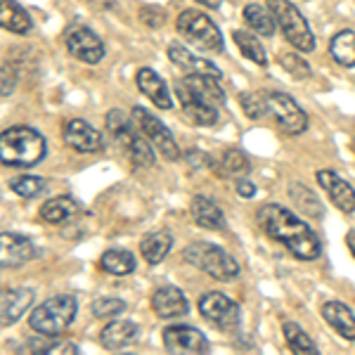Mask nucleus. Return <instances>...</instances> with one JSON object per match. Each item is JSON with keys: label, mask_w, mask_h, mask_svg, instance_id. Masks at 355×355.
<instances>
[{"label": "nucleus", "mask_w": 355, "mask_h": 355, "mask_svg": "<svg viewBox=\"0 0 355 355\" xmlns=\"http://www.w3.org/2000/svg\"><path fill=\"white\" fill-rule=\"evenodd\" d=\"M282 67L287 69V73H291L294 78H308L311 76V67H308L306 60H301L299 53H284L279 57Z\"/></svg>", "instance_id": "38"}, {"label": "nucleus", "mask_w": 355, "mask_h": 355, "mask_svg": "<svg viewBox=\"0 0 355 355\" xmlns=\"http://www.w3.org/2000/svg\"><path fill=\"white\" fill-rule=\"evenodd\" d=\"M268 110L272 112L275 121L287 135H301L308 128V114L301 110L299 102L287 93L268 95Z\"/></svg>", "instance_id": "10"}, {"label": "nucleus", "mask_w": 355, "mask_h": 355, "mask_svg": "<svg viewBox=\"0 0 355 355\" xmlns=\"http://www.w3.org/2000/svg\"><path fill=\"white\" fill-rule=\"evenodd\" d=\"M175 26L185 41L194 43L206 53H223L225 50V41H223L218 26L214 24V19L209 15L199 12V10H182Z\"/></svg>", "instance_id": "7"}, {"label": "nucleus", "mask_w": 355, "mask_h": 355, "mask_svg": "<svg viewBox=\"0 0 355 355\" xmlns=\"http://www.w3.org/2000/svg\"><path fill=\"white\" fill-rule=\"evenodd\" d=\"M329 55L336 64L355 67V31L343 28L329 41Z\"/></svg>", "instance_id": "28"}, {"label": "nucleus", "mask_w": 355, "mask_h": 355, "mask_svg": "<svg viewBox=\"0 0 355 355\" xmlns=\"http://www.w3.org/2000/svg\"><path fill=\"white\" fill-rule=\"evenodd\" d=\"M185 85L190 93H194L199 100L209 102L214 105L216 110L225 105V93H223V85H220V78L216 76H202V73H187L185 78L180 81Z\"/></svg>", "instance_id": "20"}, {"label": "nucleus", "mask_w": 355, "mask_h": 355, "mask_svg": "<svg viewBox=\"0 0 355 355\" xmlns=\"http://www.w3.org/2000/svg\"><path fill=\"white\" fill-rule=\"evenodd\" d=\"M152 311L162 320H178L190 311L187 296L178 287H159L152 294Z\"/></svg>", "instance_id": "17"}, {"label": "nucleus", "mask_w": 355, "mask_h": 355, "mask_svg": "<svg viewBox=\"0 0 355 355\" xmlns=\"http://www.w3.org/2000/svg\"><path fill=\"white\" fill-rule=\"evenodd\" d=\"M62 135H64V142L71 147V150H76L81 154L100 152L102 147H105L100 130L93 128V125L88 121H83V119H71V121H67Z\"/></svg>", "instance_id": "14"}, {"label": "nucleus", "mask_w": 355, "mask_h": 355, "mask_svg": "<svg viewBox=\"0 0 355 355\" xmlns=\"http://www.w3.org/2000/svg\"><path fill=\"white\" fill-rule=\"evenodd\" d=\"M251 171V162L249 157L242 152V150H227L223 154L220 159V175H227V178H246Z\"/></svg>", "instance_id": "33"}, {"label": "nucleus", "mask_w": 355, "mask_h": 355, "mask_svg": "<svg viewBox=\"0 0 355 355\" xmlns=\"http://www.w3.org/2000/svg\"><path fill=\"white\" fill-rule=\"evenodd\" d=\"M137 81V88H140L142 95H147V100H152L154 107H159V110H166L168 112L171 107H173V100H171V93H168V85L162 76H159L154 69L150 67H142L140 71H137L135 76Z\"/></svg>", "instance_id": "18"}, {"label": "nucleus", "mask_w": 355, "mask_h": 355, "mask_svg": "<svg viewBox=\"0 0 355 355\" xmlns=\"http://www.w3.org/2000/svg\"><path fill=\"white\" fill-rule=\"evenodd\" d=\"M125 311V301L116 296H100L93 301V315L95 318H116Z\"/></svg>", "instance_id": "37"}, {"label": "nucleus", "mask_w": 355, "mask_h": 355, "mask_svg": "<svg viewBox=\"0 0 355 355\" xmlns=\"http://www.w3.org/2000/svg\"><path fill=\"white\" fill-rule=\"evenodd\" d=\"M256 218H259V225L268 237L287 246L289 254L296 256L299 261L320 259V254H322L320 237L313 232V227L306 220H301L289 209H284L279 204H266L261 206Z\"/></svg>", "instance_id": "1"}, {"label": "nucleus", "mask_w": 355, "mask_h": 355, "mask_svg": "<svg viewBox=\"0 0 355 355\" xmlns=\"http://www.w3.org/2000/svg\"><path fill=\"white\" fill-rule=\"evenodd\" d=\"M48 353H78L76 343H50Z\"/></svg>", "instance_id": "43"}, {"label": "nucleus", "mask_w": 355, "mask_h": 355, "mask_svg": "<svg viewBox=\"0 0 355 355\" xmlns=\"http://www.w3.org/2000/svg\"><path fill=\"white\" fill-rule=\"evenodd\" d=\"M322 318L336 334H341L346 341H355V315L346 303L327 301L322 306Z\"/></svg>", "instance_id": "23"}, {"label": "nucleus", "mask_w": 355, "mask_h": 355, "mask_svg": "<svg viewBox=\"0 0 355 355\" xmlns=\"http://www.w3.org/2000/svg\"><path fill=\"white\" fill-rule=\"evenodd\" d=\"M76 313H78L76 296L60 294L43 301L38 308H33V313L28 315V324L41 336H60L62 331L71 327V322L76 320Z\"/></svg>", "instance_id": "4"}, {"label": "nucleus", "mask_w": 355, "mask_h": 355, "mask_svg": "<svg viewBox=\"0 0 355 355\" xmlns=\"http://www.w3.org/2000/svg\"><path fill=\"white\" fill-rule=\"evenodd\" d=\"M268 8L275 17V24L279 26L282 36L287 38L291 48L299 53H313L315 50V36L303 17L289 0H268Z\"/></svg>", "instance_id": "6"}, {"label": "nucleus", "mask_w": 355, "mask_h": 355, "mask_svg": "<svg viewBox=\"0 0 355 355\" xmlns=\"http://www.w3.org/2000/svg\"><path fill=\"white\" fill-rule=\"evenodd\" d=\"M318 185L327 192V197L331 199V204L336 206L343 214H353L355 211V190L351 187V182H346L339 173L334 171H318Z\"/></svg>", "instance_id": "15"}, {"label": "nucleus", "mask_w": 355, "mask_h": 355, "mask_svg": "<svg viewBox=\"0 0 355 355\" xmlns=\"http://www.w3.org/2000/svg\"><path fill=\"white\" fill-rule=\"evenodd\" d=\"M137 334H140V329H137L135 322H130V320H114V322H110L102 329L100 343L105 348H110V351H121V348L133 346L137 341Z\"/></svg>", "instance_id": "24"}, {"label": "nucleus", "mask_w": 355, "mask_h": 355, "mask_svg": "<svg viewBox=\"0 0 355 355\" xmlns=\"http://www.w3.org/2000/svg\"><path fill=\"white\" fill-rule=\"evenodd\" d=\"M0 294H3V291H0Z\"/></svg>", "instance_id": "46"}, {"label": "nucleus", "mask_w": 355, "mask_h": 355, "mask_svg": "<svg viewBox=\"0 0 355 355\" xmlns=\"http://www.w3.org/2000/svg\"><path fill=\"white\" fill-rule=\"evenodd\" d=\"M346 244H348V249H351V254L355 256V230L346 234Z\"/></svg>", "instance_id": "44"}, {"label": "nucleus", "mask_w": 355, "mask_h": 355, "mask_svg": "<svg viewBox=\"0 0 355 355\" xmlns=\"http://www.w3.org/2000/svg\"><path fill=\"white\" fill-rule=\"evenodd\" d=\"M164 346L168 353H206L209 339L192 324H171L164 329Z\"/></svg>", "instance_id": "13"}, {"label": "nucleus", "mask_w": 355, "mask_h": 355, "mask_svg": "<svg viewBox=\"0 0 355 355\" xmlns=\"http://www.w3.org/2000/svg\"><path fill=\"white\" fill-rule=\"evenodd\" d=\"M199 313L206 322H211L216 329L234 331L242 324V311H239L237 301L225 296L223 291H206L199 299Z\"/></svg>", "instance_id": "8"}, {"label": "nucleus", "mask_w": 355, "mask_h": 355, "mask_svg": "<svg viewBox=\"0 0 355 355\" xmlns=\"http://www.w3.org/2000/svg\"><path fill=\"white\" fill-rule=\"evenodd\" d=\"M197 3H202L204 5V8H218V5H220V0H197Z\"/></svg>", "instance_id": "45"}, {"label": "nucleus", "mask_w": 355, "mask_h": 355, "mask_svg": "<svg viewBox=\"0 0 355 355\" xmlns=\"http://www.w3.org/2000/svg\"><path fill=\"white\" fill-rule=\"evenodd\" d=\"M31 303H33V291L26 287L3 291L0 294V324L3 327L15 324L31 308Z\"/></svg>", "instance_id": "19"}, {"label": "nucleus", "mask_w": 355, "mask_h": 355, "mask_svg": "<svg viewBox=\"0 0 355 355\" xmlns=\"http://www.w3.org/2000/svg\"><path fill=\"white\" fill-rule=\"evenodd\" d=\"M48 154L45 137L31 125H12L0 133V164L15 168H31Z\"/></svg>", "instance_id": "2"}, {"label": "nucleus", "mask_w": 355, "mask_h": 355, "mask_svg": "<svg viewBox=\"0 0 355 355\" xmlns=\"http://www.w3.org/2000/svg\"><path fill=\"white\" fill-rule=\"evenodd\" d=\"M17 88V73L10 64H0V97L12 95Z\"/></svg>", "instance_id": "39"}, {"label": "nucleus", "mask_w": 355, "mask_h": 355, "mask_svg": "<svg viewBox=\"0 0 355 355\" xmlns=\"http://www.w3.org/2000/svg\"><path fill=\"white\" fill-rule=\"evenodd\" d=\"M10 187L19 197H38L45 190V180L38 175H19L15 180H10Z\"/></svg>", "instance_id": "36"}, {"label": "nucleus", "mask_w": 355, "mask_h": 355, "mask_svg": "<svg viewBox=\"0 0 355 355\" xmlns=\"http://www.w3.org/2000/svg\"><path fill=\"white\" fill-rule=\"evenodd\" d=\"M105 121H107V130L123 147V152L128 154L130 162L140 166V168H150L154 164V145L137 128L133 119H128V114L121 110H112L107 114Z\"/></svg>", "instance_id": "3"}, {"label": "nucleus", "mask_w": 355, "mask_h": 355, "mask_svg": "<svg viewBox=\"0 0 355 355\" xmlns=\"http://www.w3.org/2000/svg\"><path fill=\"white\" fill-rule=\"evenodd\" d=\"M0 28L17 33V36H24V33L33 28V21L19 3H15V0H0Z\"/></svg>", "instance_id": "25"}, {"label": "nucleus", "mask_w": 355, "mask_h": 355, "mask_svg": "<svg viewBox=\"0 0 355 355\" xmlns=\"http://www.w3.org/2000/svg\"><path fill=\"white\" fill-rule=\"evenodd\" d=\"M64 43L69 55L76 57L78 62H85V64H97L105 57V43L100 41V36L95 31H90L85 26L69 28Z\"/></svg>", "instance_id": "11"}, {"label": "nucleus", "mask_w": 355, "mask_h": 355, "mask_svg": "<svg viewBox=\"0 0 355 355\" xmlns=\"http://www.w3.org/2000/svg\"><path fill=\"white\" fill-rule=\"evenodd\" d=\"M232 38H234V43H237V48H239V53H242L246 60H251L254 64H259V67H268V55H266V48L261 45L259 38L254 36V33H249V31H234L232 33Z\"/></svg>", "instance_id": "31"}, {"label": "nucleus", "mask_w": 355, "mask_h": 355, "mask_svg": "<svg viewBox=\"0 0 355 355\" xmlns=\"http://www.w3.org/2000/svg\"><path fill=\"white\" fill-rule=\"evenodd\" d=\"M190 211H192V218L197 223L199 227L204 230H225V214L214 199L204 197V194H197L192 197V204H190Z\"/></svg>", "instance_id": "22"}, {"label": "nucleus", "mask_w": 355, "mask_h": 355, "mask_svg": "<svg viewBox=\"0 0 355 355\" xmlns=\"http://www.w3.org/2000/svg\"><path fill=\"white\" fill-rule=\"evenodd\" d=\"M284 341L294 353H318V343L306 334V329L296 322H284Z\"/></svg>", "instance_id": "34"}, {"label": "nucleus", "mask_w": 355, "mask_h": 355, "mask_svg": "<svg viewBox=\"0 0 355 355\" xmlns=\"http://www.w3.org/2000/svg\"><path fill=\"white\" fill-rule=\"evenodd\" d=\"M244 19L254 31H259L261 36H272L275 33V17L270 12V8H263L259 3H249L244 8Z\"/></svg>", "instance_id": "30"}, {"label": "nucleus", "mask_w": 355, "mask_h": 355, "mask_svg": "<svg viewBox=\"0 0 355 355\" xmlns=\"http://www.w3.org/2000/svg\"><path fill=\"white\" fill-rule=\"evenodd\" d=\"M140 19L145 21L147 26H152V28H159L164 24V19H166V15L162 12L159 8H145L142 10V15H140Z\"/></svg>", "instance_id": "41"}, {"label": "nucleus", "mask_w": 355, "mask_h": 355, "mask_svg": "<svg viewBox=\"0 0 355 355\" xmlns=\"http://www.w3.org/2000/svg\"><path fill=\"white\" fill-rule=\"evenodd\" d=\"M171 246H173V237H171V232L166 230H157V232H150L142 237L140 242V254L142 259H145L150 266H159L166 254L171 251Z\"/></svg>", "instance_id": "26"}, {"label": "nucleus", "mask_w": 355, "mask_h": 355, "mask_svg": "<svg viewBox=\"0 0 355 355\" xmlns=\"http://www.w3.org/2000/svg\"><path fill=\"white\" fill-rule=\"evenodd\" d=\"M185 159L190 162L192 168H214V159L202 150H190L185 154Z\"/></svg>", "instance_id": "40"}, {"label": "nucleus", "mask_w": 355, "mask_h": 355, "mask_svg": "<svg viewBox=\"0 0 355 355\" xmlns=\"http://www.w3.org/2000/svg\"><path fill=\"white\" fill-rule=\"evenodd\" d=\"M78 211V202L69 194H62V197H55L50 202H45L41 206V218L50 225H62L67 218H71Z\"/></svg>", "instance_id": "27"}, {"label": "nucleus", "mask_w": 355, "mask_h": 355, "mask_svg": "<svg viewBox=\"0 0 355 355\" xmlns=\"http://www.w3.org/2000/svg\"><path fill=\"white\" fill-rule=\"evenodd\" d=\"M175 95H178V100H180L185 116L190 119L194 125H204V128L216 125V121H218V110H216L214 105L199 100V97L194 93H190V90H187L180 81L175 83Z\"/></svg>", "instance_id": "16"}, {"label": "nucleus", "mask_w": 355, "mask_h": 355, "mask_svg": "<svg viewBox=\"0 0 355 355\" xmlns=\"http://www.w3.org/2000/svg\"><path fill=\"white\" fill-rule=\"evenodd\" d=\"M234 192H237L242 199H251V197H256V185L251 180H246V178H237V182H234Z\"/></svg>", "instance_id": "42"}, {"label": "nucleus", "mask_w": 355, "mask_h": 355, "mask_svg": "<svg viewBox=\"0 0 355 355\" xmlns=\"http://www.w3.org/2000/svg\"><path fill=\"white\" fill-rule=\"evenodd\" d=\"M353 145H355V142H353Z\"/></svg>", "instance_id": "47"}, {"label": "nucleus", "mask_w": 355, "mask_h": 355, "mask_svg": "<svg viewBox=\"0 0 355 355\" xmlns=\"http://www.w3.org/2000/svg\"><path fill=\"white\" fill-rule=\"evenodd\" d=\"M36 254L38 249L26 234L0 232V270L24 266V263L36 259Z\"/></svg>", "instance_id": "12"}, {"label": "nucleus", "mask_w": 355, "mask_h": 355, "mask_svg": "<svg viewBox=\"0 0 355 355\" xmlns=\"http://www.w3.org/2000/svg\"><path fill=\"white\" fill-rule=\"evenodd\" d=\"M100 266H102V270H107L110 275L123 277V275L135 272L137 261H135V256L130 254V251H125V249H110V251H105V254H102Z\"/></svg>", "instance_id": "29"}, {"label": "nucleus", "mask_w": 355, "mask_h": 355, "mask_svg": "<svg viewBox=\"0 0 355 355\" xmlns=\"http://www.w3.org/2000/svg\"><path fill=\"white\" fill-rule=\"evenodd\" d=\"M289 197L294 199V202L299 204V209L306 211L311 218H322V216H324V209H322V204H320V199L315 197L308 187H303L301 182H291V185H289Z\"/></svg>", "instance_id": "32"}, {"label": "nucleus", "mask_w": 355, "mask_h": 355, "mask_svg": "<svg viewBox=\"0 0 355 355\" xmlns=\"http://www.w3.org/2000/svg\"><path fill=\"white\" fill-rule=\"evenodd\" d=\"M182 259L197 270L206 272L209 277L218 279V282H232L239 275V263L232 259L227 251L211 242H194L182 251Z\"/></svg>", "instance_id": "5"}, {"label": "nucleus", "mask_w": 355, "mask_h": 355, "mask_svg": "<svg viewBox=\"0 0 355 355\" xmlns=\"http://www.w3.org/2000/svg\"><path fill=\"white\" fill-rule=\"evenodd\" d=\"M130 119H133L137 128L145 133L147 140H150L152 145L157 147V150L162 152L166 159H168V162H178V159H180V150H178L175 137L164 125L162 119H157L152 112H147L145 107H133V112H130Z\"/></svg>", "instance_id": "9"}, {"label": "nucleus", "mask_w": 355, "mask_h": 355, "mask_svg": "<svg viewBox=\"0 0 355 355\" xmlns=\"http://www.w3.org/2000/svg\"><path fill=\"white\" fill-rule=\"evenodd\" d=\"M239 107H242V112L246 114L249 119H261L266 116L268 112V95H261V93H254V90H249V93L239 95Z\"/></svg>", "instance_id": "35"}, {"label": "nucleus", "mask_w": 355, "mask_h": 355, "mask_svg": "<svg viewBox=\"0 0 355 355\" xmlns=\"http://www.w3.org/2000/svg\"><path fill=\"white\" fill-rule=\"evenodd\" d=\"M168 57H171V62H173V64L185 69L187 73H202V76H216V78L223 76L220 69L216 67L214 62L204 60V57H197L180 43H171L168 45Z\"/></svg>", "instance_id": "21"}]
</instances>
